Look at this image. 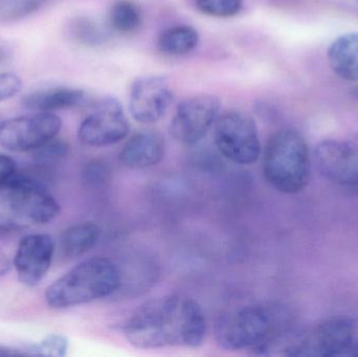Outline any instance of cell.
I'll return each instance as SVG.
<instances>
[{
    "mask_svg": "<svg viewBox=\"0 0 358 357\" xmlns=\"http://www.w3.org/2000/svg\"><path fill=\"white\" fill-rule=\"evenodd\" d=\"M292 329L294 324L283 309L248 305L219 316L214 335L219 347L227 351L250 350L267 356L271 348Z\"/></svg>",
    "mask_w": 358,
    "mask_h": 357,
    "instance_id": "cell-2",
    "label": "cell"
},
{
    "mask_svg": "<svg viewBox=\"0 0 358 357\" xmlns=\"http://www.w3.org/2000/svg\"><path fill=\"white\" fill-rule=\"evenodd\" d=\"M347 356H355L358 357V341L355 340V343H353L352 347L349 350L348 354Z\"/></svg>",
    "mask_w": 358,
    "mask_h": 357,
    "instance_id": "cell-30",
    "label": "cell"
},
{
    "mask_svg": "<svg viewBox=\"0 0 358 357\" xmlns=\"http://www.w3.org/2000/svg\"><path fill=\"white\" fill-rule=\"evenodd\" d=\"M60 205L36 178L18 171L0 186V237L31 226L50 224Z\"/></svg>",
    "mask_w": 358,
    "mask_h": 357,
    "instance_id": "cell-4",
    "label": "cell"
},
{
    "mask_svg": "<svg viewBox=\"0 0 358 357\" xmlns=\"http://www.w3.org/2000/svg\"><path fill=\"white\" fill-rule=\"evenodd\" d=\"M55 241L48 234H31L21 239L13 265L19 281L27 286L39 285L52 265Z\"/></svg>",
    "mask_w": 358,
    "mask_h": 357,
    "instance_id": "cell-13",
    "label": "cell"
},
{
    "mask_svg": "<svg viewBox=\"0 0 358 357\" xmlns=\"http://www.w3.org/2000/svg\"><path fill=\"white\" fill-rule=\"evenodd\" d=\"M31 152H33L34 159L40 165L41 163L42 165H48V163L64 159L69 153V145L64 140L57 138L56 136Z\"/></svg>",
    "mask_w": 358,
    "mask_h": 357,
    "instance_id": "cell-24",
    "label": "cell"
},
{
    "mask_svg": "<svg viewBox=\"0 0 358 357\" xmlns=\"http://www.w3.org/2000/svg\"><path fill=\"white\" fill-rule=\"evenodd\" d=\"M13 263L8 256L0 249V278L6 276L12 270Z\"/></svg>",
    "mask_w": 358,
    "mask_h": 357,
    "instance_id": "cell-27",
    "label": "cell"
},
{
    "mask_svg": "<svg viewBox=\"0 0 358 357\" xmlns=\"http://www.w3.org/2000/svg\"><path fill=\"white\" fill-rule=\"evenodd\" d=\"M27 356L63 357L69 350V341L60 335H50L39 343L25 346Z\"/></svg>",
    "mask_w": 358,
    "mask_h": 357,
    "instance_id": "cell-23",
    "label": "cell"
},
{
    "mask_svg": "<svg viewBox=\"0 0 358 357\" xmlns=\"http://www.w3.org/2000/svg\"><path fill=\"white\" fill-rule=\"evenodd\" d=\"M22 81L13 73H0V102L10 100L20 92Z\"/></svg>",
    "mask_w": 358,
    "mask_h": 357,
    "instance_id": "cell-25",
    "label": "cell"
},
{
    "mask_svg": "<svg viewBox=\"0 0 358 357\" xmlns=\"http://www.w3.org/2000/svg\"><path fill=\"white\" fill-rule=\"evenodd\" d=\"M100 238V226L94 222L73 224L61 235V252L67 259H77L94 249Z\"/></svg>",
    "mask_w": 358,
    "mask_h": 357,
    "instance_id": "cell-17",
    "label": "cell"
},
{
    "mask_svg": "<svg viewBox=\"0 0 358 357\" xmlns=\"http://www.w3.org/2000/svg\"><path fill=\"white\" fill-rule=\"evenodd\" d=\"M129 129V122L121 103L117 99L107 98L99 102L82 121L78 138L86 146H111L124 140Z\"/></svg>",
    "mask_w": 358,
    "mask_h": 357,
    "instance_id": "cell-10",
    "label": "cell"
},
{
    "mask_svg": "<svg viewBox=\"0 0 358 357\" xmlns=\"http://www.w3.org/2000/svg\"><path fill=\"white\" fill-rule=\"evenodd\" d=\"M144 14L134 0H117L109 10V23L117 33L134 34L142 27Z\"/></svg>",
    "mask_w": 358,
    "mask_h": 357,
    "instance_id": "cell-19",
    "label": "cell"
},
{
    "mask_svg": "<svg viewBox=\"0 0 358 357\" xmlns=\"http://www.w3.org/2000/svg\"><path fill=\"white\" fill-rule=\"evenodd\" d=\"M320 173L347 194L358 196V146L341 140H325L315 148Z\"/></svg>",
    "mask_w": 358,
    "mask_h": 357,
    "instance_id": "cell-9",
    "label": "cell"
},
{
    "mask_svg": "<svg viewBox=\"0 0 358 357\" xmlns=\"http://www.w3.org/2000/svg\"><path fill=\"white\" fill-rule=\"evenodd\" d=\"M328 63L334 73L347 80L358 81V33H348L336 38L327 52Z\"/></svg>",
    "mask_w": 358,
    "mask_h": 357,
    "instance_id": "cell-16",
    "label": "cell"
},
{
    "mask_svg": "<svg viewBox=\"0 0 358 357\" xmlns=\"http://www.w3.org/2000/svg\"><path fill=\"white\" fill-rule=\"evenodd\" d=\"M16 172V161L8 155L0 153V186L10 180Z\"/></svg>",
    "mask_w": 358,
    "mask_h": 357,
    "instance_id": "cell-26",
    "label": "cell"
},
{
    "mask_svg": "<svg viewBox=\"0 0 358 357\" xmlns=\"http://www.w3.org/2000/svg\"><path fill=\"white\" fill-rule=\"evenodd\" d=\"M310 154L302 134L281 129L273 134L263 154V175L284 194H296L306 188L310 178Z\"/></svg>",
    "mask_w": 358,
    "mask_h": 357,
    "instance_id": "cell-5",
    "label": "cell"
},
{
    "mask_svg": "<svg viewBox=\"0 0 358 357\" xmlns=\"http://www.w3.org/2000/svg\"><path fill=\"white\" fill-rule=\"evenodd\" d=\"M87 100L88 96L84 90L65 86H52L27 92L21 99V104L33 112L52 113L61 109L83 106Z\"/></svg>",
    "mask_w": 358,
    "mask_h": 357,
    "instance_id": "cell-15",
    "label": "cell"
},
{
    "mask_svg": "<svg viewBox=\"0 0 358 357\" xmlns=\"http://www.w3.org/2000/svg\"><path fill=\"white\" fill-rule=\"evenodd\" d=\"M66 29L73 41L87 48L102 45L108 38L106 29L90 17H73L67 23Z\"/></svg>",
    "mask_w": 358,
    "mask_h": 357,
    "instance_id": "cell-20",
    "label": "cell"
},
{
    "mask_svg": "<svg viewBox=\"0 0 358 357\" xmlns=\"http://www.w3.org/2000/svg\"><path fill=\"white\" fill-rule=\"evenodd\" d=\"M14 50L8 44L0 43V65L10 61L13 58Z\"/></svg>",
    "mask_w": 358,
    "mask_h": 357,
    "instance_id": "cell-29",
    "label": "cell"
},
{
    "mask_svg": "<svg viewBox=\"0 0 358 357\" xmlns=\"http://www.w3.org/2000/svg\"><path fill=\"white\" fill-rule=\"evenodd\" d=\"M172 101L173 92L166 78H140L134 81L130 90V113L140 123L155 124L166 115Z\"/></svg>",
    "mask_w": 358,
    "mask_h": 357,
    "instance_id": "cell-12",
    "label": "cell"
},
{
    "mask_svg": "<svg viewBox=\"0 0 358 357\" xmlns=\"http://www.w3.org/2000/svg\"><path fill=\"white\" fill-rule=\"evenodd\" d=\"M206 330L201 306L180 295L164 296L146 302L123 327L128 343L138 349L200 347Z\"/></svg>",
    "mask_w": 358,
    "mask_h": 357,
    "instance_id": "cell-1",
    "label": "cell"
},
{
    "mask_svg": "<svg viewBox=\"0 0 358 357\" xmlns=\"http://www.w3.org/2000/svg\"><path fill=\"white\" fill-rule=\"evenodd\" d=\"M215 143L221 154L237 165H252L260 157L256 122L241 110H229L219 115L215 123Z\"/></svg>",
    "mask_w": 358,
    "mask_h": 357,
    "instance_id": "cell-7",
    "label": "cell"
},
{
    "mask_svg": "<svg viewBox=\"0 0 358 357\" xmlns=\"http://www.w3.org/2000/svg\"><path fill=\"white\" fill-rule=\"evenodd\" d=\"M200 12L216 18L237 16L243 8V0H196Z\"/></svg>",
    "mask_w": 358,
    "mask_h": 357,
    "instance_id": "cell-22",
    "label": "cell"
},
{
    "mask_svg": "<svg viewBox=\"0 0 358 357\" xmlns=\"http://www.w3.org/2000/svg\"><path fill=\"white\" fill-rule=\"evenodd\" d=\"M27 356L25 347H10L0 345V356Z\"/></svg>",
    "mask_w": 358,
    "mask_h": 357,
    "instance_id": "cell-28",
    "label": "cell"
},
{
    "mask_svg": "<svg viewBox=\"0 0 358 357\" xmlns=\"http://www.w3.org/2000/svg\"><path fill=\"white\" fill-rule=\"evenodd\" d=\"M54 0H0V23L23 20Z\"/></svg>",
    "mask_w": 358,
    "mask_h": 357,
    "instance_id": "cell-21",
    "label": "cell"
},
{
    "mask_svg": "<svg viewBox=\"0 0 358 357\" xmlns=\"http://www.w3.org/2000/svg\"><path fill=\"white\" fill-rule=\"evenodd\" d=\"M199 43V34L191 25H176L162 33L159 48L167 56H182L195 50Z\"/></svg>",
    "mask_w": 358,
    "mask_h": 357,
    "instance_id": "cell-18",
    "label": "cell"
},
{
    "mask_svg": "<svg viewBox=\"0 0 358 357\" xmlns=\"http://www.w3.org/2000/svg\"><path fill=\"white\" fill-rule=\"evenodd\" d=\"M357 335L352 320L346 316L326 319L309 331H294L282 345L280 356H347Z\"/></svg>",
    "mask_w": 358,
    "mask_h": 357,
    "instance_id": "cell-6",
    "label": "cell"
},
{
    "mask_svg": "<svg viewBox=\"0 0 358 357\" xmlns=\"http://www.w3.org/2000/svg\"><path fill=\"white\" fill-rule=\"evenodd\" d=\"M62 121L52 112H34L0 123V146L14 152L39 148L58 136Z\"/></svg>",
    "mask_w": 358,
    "mask_h": 357,
    "instance_id": "cell-8",
    "label": "cell"
},
{
    "mask_svg": "<svg viewBox=\"0 0 358 357\" xmlns=\"http://www.w3.org/2000/svg\"><path fill=\"white\" fill-rule=\"evenodd\" d=\"M121 286L119 266L109 258L92 257L84 260L48 286L45 301L55 309H67L110 297Z\"/></svg>",
    "mask_w": 358,
    "mask_h": 357,
    "instance_id": "cell-3",
    "label": "cell"
},
{
    "mask_svg": "<svg viewBox=\"0 0 358 357\" xmlns=\"http://www.w3.org/2000/svg\"><path fill=\"white\" fill-rule=\"evenodd\" d=\"M166 140L157 130H142L134 134L120 152L122 165L130 169H146L163 161Z\"/></svg>",
    "mask_w": 358,
    "mask_h": 357,
    "instance_id": "cell-14",
    "label": "cell"
},
{
    "mask_svg": "<svg viewBox=\"0 0 358 357\" xmlns=\"http://www.w3.org/2000/svg\"><path fill=\"white\" fill-rule=\"evenodd\" d=\"M220 107V100L210 94L183 101L170 124L172 136L181 144H197L216 123Z\"/></svg>",
    "mask_w": 358,
    "mask_h": 357,
    "instance_id": "cell-11",
    "label": "cell"
}]
</instances>
